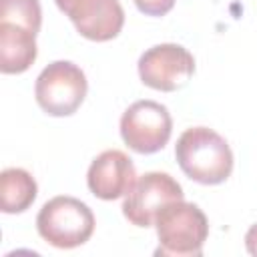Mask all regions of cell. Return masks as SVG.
<instances>
[{"label": "cell", "instance_id": "9", "mask_svg": "<svg viewBox=\"0 0 257 257\" xmlns=\"http://www.w3.org/2000/svg\"><path fill=\"white\" fill-rule=\"evenodd\" d=\"M137 181L133 161L116 149L100 153L88 167L86 183L94 197L102 201H114L131 191Z\"/></svg>", "mask_w": 257, "mask_h": 257}, {"label": "cell", "instance_id": "14", "mask_svg": "<svg viewBox=\"0 0 257 257\" xmlns=\"http://www.w3.org/2000/svg\"><path fill=\"white\" fill-rule=\"evenodd\" d=\"M245 245H247V251L257 257V223L249 227V231L245 235Z\"/></svg>", "mask_w": 257, "mask_h": 257}, {"label": "cell", "instance_id": "13", "mask_svg": "<svg viewBox=\"0 0 257 257\" xmlns=\"http://www.w3.org/2000/svg\"><path fill=\"white\" fill-rule=\"evenodd\" d=\"M135 4L147 16H165L175 6V0H135Z\"/></svg>", "mask_w": 257, "mask_h": 257}, {"label": "cell", "instance_id": "12", "mask_svg": "<svg viewBox=\"0 0 257 257\" xmlns=\"http://www.w3.org/2000/svg\"><path fill=\"white\" fill-rule=\"evenodd\" d=\"M40 2L38 0H0V22L18 24L30 32L40 30Z\"/></svg>", "mask_w": 257, "mask_h": 257}, {"label": "cell", "instance_id": "1", "mask_svg": "<svg viewBox=\"0 0 257 257\" xmlns=\"http://www.w3.org/2000/svg\"><path fill=\"white\" fill-rule=\"evenodd\" d=\"M175 157L181 171L201 185H219L233 171V153L227 141L207 126L187 128L177 141Z\"/></svg>", "mask_w": 257, "mask_h": 257}, {"label": "cell", "instance_id": "7", "mask_svg": "<svg viewBox=\"0 0 257 257\" xmlns=\"http://www.w3.org/2000/svg\"><path fill=\"white\" fill-rule=\"evenodd\" d=\"M195 72L193 54L179 44H157L143 52L139 58L141 80L163 92H173L181 88Z\"/></svg>", "mask_w": 257, "mask_h": 257}, {"label": "cell", "instance_id": "11", "mask_svg": "<svg viewBox=\"0 0 257 257\" xmlns=\"http://www.w3.org/2000/svg\"><path fill=\"white\" fill-rule=\"evenodd\" d=\"M38 187L34 177L18 167L0 173V207L4 213H22L36 199Z\"/></svg>", "mask_w": 257, "mask_h": 257}, {"label": "cell", "instance_id": "10", "mask_svg": "<svg viewBox=\"0 0 257 257\" xmlns=\"http://www.w3.org/2000/svg\"><path fill=\"white\" fill-rule=\"evenodd\" d=\"M36 34L18 24L0 22V70L4 74H18L36 60Z\"/></svg>", "mask_w": 257, "mask_h": 257}, {"label": "cell", "instance_id": "8", "mask_svg": "<svg viewBox=\"0 0 257 257\" xmlns=\"http://www.w3.org/2000/svg\"><path fill=\"white\" fill-rule=\"evenodd\" d=\"M56 6L72 20L80 36L106 42L112 40L124 24V12L118 0H54Z\"/></svg>", "mask_w": 257, "mask_h": 257}, {"label": "cell", "instance_id": "5", "mask_svg": "<svg viewBox=\"0 0 257 257\" xmlns=\"http://www.w3.org/2000/svg\"><path fill=\"white\" fill-rule=\"evenodd\" d=\"M173 133L169 108L155 100H137L120 116V137L141 155L161 151Z\"/></svg>", "mask_w": 257, "mask_h": 257}, {"label": "cell", "instance_id": "2", "mask_svg": "<svg viewBox=\"0 0 257 257\" xmlns=\"http://www.w3.org/2000/svg\"><path fill=\"white\" fill-rule=\"evenodd\" d=\"M159 249L157 255L199 257L209 235V223L205 213L185 201L169 203L155 219Z\"/></svg>", "mask_w": 257, "mask_h": 257}, {"label": "cell", "instance_id": "4", "mask_svg": "<svg viewBox=\"0 0 257 257\" xmlns=\"http://www.w3.org/2000/svg\"><path fill=\"white\" fill-rule=\"evenodd\" d=\"M34 94L38 106L50 116H68L86 96V76L74 62L56 60L38 74Z\"/></svg>", "mask_w": 257, "mask_h": 257}, {"label": "cell", "instance_id": "6", "mask_svg": "<svg viewBox=\"0 0 257 257\" xmlns=\"http://www.w3.org/2000/svg\"><path fill=\"white\" fill-rule=\"evenodd\" d=\"M175 201H183L181 185L169 173H145L124 197L122 213L137 227H151L157 215Z\"/></svg>", "mask_w": 257, "mask_h": 257}, {"label": "cell", "instance_id": "3", "mask_svg": "<svg viewBox=\"0 0 257 257\" xmlns=\"http://www.w3.org/2000/svg\"><path fill=\"white\" fill-rule=\"evenodd\" d=\"M36 227L40 237L58 249H72L86 243L94 231V215L86 203L74 197H54L42 205Z\"/></svg>", "mask_w": 257, "mask_h": 257}]
</instances>
